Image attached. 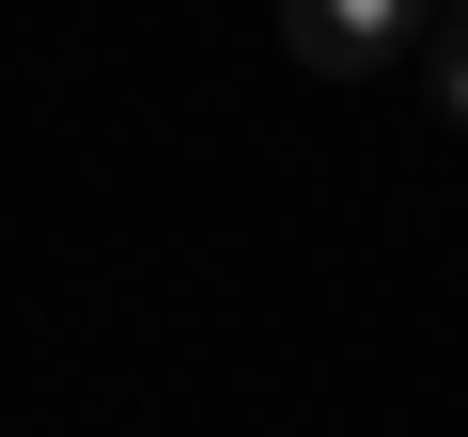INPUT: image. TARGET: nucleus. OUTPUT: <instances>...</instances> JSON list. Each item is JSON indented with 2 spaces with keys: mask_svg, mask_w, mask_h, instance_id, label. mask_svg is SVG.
Instances as JSON below:
<instances>
[{
  "mask_svg": "<svg viewBox=\"0 0 468 437\" xmlns=\"http://www.w3.org/2000/svg\"><path fill=\"white\" fill-rule=\"evenodd\" d=\"M421 94L468 125V0H421Z\"/></svg>",
  "mask_w": 468,
  "mask_h": 437,
  "instance_id": "nucleus-2",
  "label": "nucleus"
},
{
  "mask_svg": "<svg viewBox=\"0 0 468 437\" xmlns=\"http://www.w3.org/2000/svg\"><path fill=\"white\" fill-rule=\"evenodd\" d=\"M282 48L313 79H359V63H406L421 48V0H282Z\"/></svg>",
  "mask_w": 468,
  "mask_h": 437,
  "instance_id": "nucleus-1",
  "label": "nucleus"
}]
</instances>
